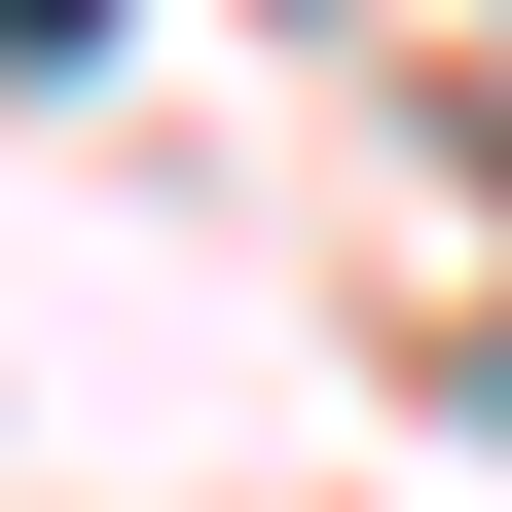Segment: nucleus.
Masks as SVG:
<instances>
[{
    "instance_id": "nucleus-1",
    "label": "nucleus",
    "mask_w": 512,
    "mask_h": 512,
    "mask_svg": "<svg viewBox=\"0 0 512 512\" xmlns=\"http://www.w3.org/2000/svg\"><path fill=\"white\" fill-rule=\"evenodd\" d=\"M0 37H110V0H0Z\"/></svg>"
}]
</instances>
